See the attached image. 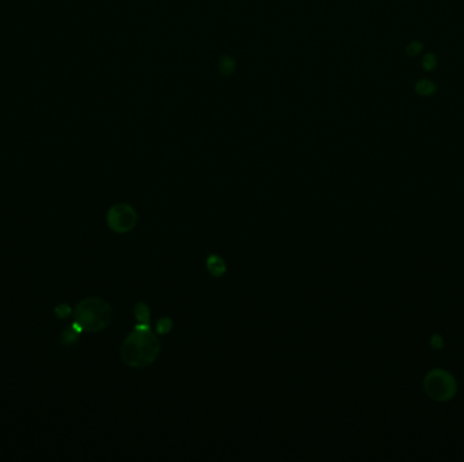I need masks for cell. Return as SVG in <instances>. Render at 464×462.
Masks as SVG:
<instances>
[{
	"mask_svg": "<svg viewBox=\"0 0 464 462\" xmlns=\"http://www.w3.org/2000/svg\"><path fill=\"white\" fill-rule=\"evenodd\" d=\"M423 66H425V70H433L434 66H436V57L433 56V54H427L423 58Z\"/></svg>",
	"mask_w": 464,
	"mask_h": 462,
	"instance_id": "cell-11",
	"label": "cell"
},
{
	"mask_svg": "<svg viewBox=\"0 0 464 462\" xmlns=\"http://www.w3.org/2000/svg\"><path fill=\"white\" fill-rule=\"evenodd\" d=\"M150 308L144 302H139L135 308V318L137 324H148L150 326Z\"/></svg>",
	"mask_w": 464,
	"mask_h": 462,
	"instance_id": "cell-7",
	"label": "cell"
},
{
	"mask_svg": "<svg viewBox=\"0 0 464 462\" xmlns=\"http://www.w3.org/2000/svg\"><path fill=\"white\" fill-rule=\"evenodd\" d=\"M160 352L159 339L148 324H137L121 346L122 360L132 368H146Z\"/></svg>",
	"mask_w": 464,
	"mask_h": 462,
	"instance_id": "cell-1",
	"label": "cell"
},
{
	"mask_svg": "<svg viewBox=\"0 0 464 462\" xmlns=\"http://www.w3.org/2000/svg\"><path fill=\"white\" fill-rule=\"evenodd\" d=\"M82 330L79 327H76L75 324H72V327L67 328L66 331H63L61 334V342L63 344H74L79 339Z\"/></svg>",
	"mask_w": 464,
	"mask_h": 462,
	"instance_id": "cell-6",
	"label": "cell"
},
{
	"mask_svg": "<svg viewBox=\"0 0 464 462\" xmlns=\"http://www.w3.org/2000/svg\"><path fill=\"white\" fill-rule=\"evenodd\" d=\"M171 328H173V320L170 318H160L159 322H158V326H156V330L159 334L164 335V334H169L171 331Z\"/></svg>",
	"mask_w": 464,
	"mask_h": 462,
	"instance_id": "cell-9",
	"label": "cell"
},
{
	"mask_svg": "<svg viewBox=\"0 0 464 462\" xmlns=\"http://www.w3.org/2000/svg\"><path fill=\"white\" fill-rule=\"evenodd\" d=\"M425 388L429 396L433 398L446 400L455 393V381L452 380L449 374L437 370L427 376Z\"/></svg>",
	"mask_w": 464,
	"mask_h": 462,
	"instance_id": "cell-4",
	"label": "cell"
},
{
	"mask_svg": "<svg viewBox=\"0 0 464 462\" xmlns=\"http://www.w3.org/2000/svg\"><path fill=\"white\" fill-rule=\"evenodd\" d=\"M415 88H417V92L419 94V95H425V96H426V95H430V94L434 92L436 87H434V84L431 83V82H429V80H421V82H418Z\"/></svg>",
	"mask_w": 464,
	"mask_h": 462,
	"instance_id": "cell-8",
	"label": "cell"
},
{
	"mask_svg": "<svg viewBox=\"0 0 464 462\" xmlns=\"http://www.w3.org/2000/svg\"><path fill=\"white\" fill-rule=\"evenodd\" d=\"M71 312H72V310H71L70 306L66 305V304H60V305H57L56 308H55V314L60 318H68L71 314Z\"/></svg>",
	"mask_w": 464,
	"mask_h": 462,
	"instance_id": "cell-10",
	"label": "cell"
},
{
	"mask_svg": "<svg viewBox=\"0 0 464 462\" xmlns=\"http://www.w3.org/2000/svg\"><path fill=\"white\" fill-rule=\"evenodd\" d=\"M112 318V308L101 298H86L75 308V324L82 332H98L108 327Z\"/></svg>",
	"mask_w": 464,
	"mask_h": 462,
	"instance_id": "cell-2",
	"label": "cell"
},
{
	"mask_svg": "<svg viewBox=\"0 0 464 462\" xmlns=\"http://www.w3.org/2000/svg\"><path fill=\"white\" fill-rule=\"evenodd\" d=\"M108 225L117 234H127L136 225V212L127 204L113 206L108 213Z\"/></svg>",
	"mask_w": 464,
	"mask_h": 462,
	"instance_id": "cell-3",
	"label": "cell"
},
{
	"mask_svg": "<svg viewBox=\"0 0 464 462\" xmlns=\"http://www.w3.org/2000/svg\"><path fill=\"white\" fill-rule=\"evenodd\" d=\"M421 49H422V45L419 44V42H411V44H410V45L407 46L408 54H411V56H415V54H418V53L421 52Z\"/></svg>",
	"mask_w": 464,
	"mask_h": 462,
	"instance_id": "cell-12",
	"label": "cell"
},
{
	"mask_svg": "<svg viewBox=\"0 0 464 462\" xmlns=\"http://www.w3.org/2000/svg\"><path fill=\"white\" fill-rule=\"evenodd\" d=\"M206 267H208V270H209V272H211L212 276H216V278L223 276L225 272V270H227L224 260H223L221 258L217 256V255H211V256L208 258Z\"/></svg>",
	"mask_w": 464,
	"mask_h": 462,
	"instance_id": "cell-5",
	"label": "cell"
}]
</instances>
